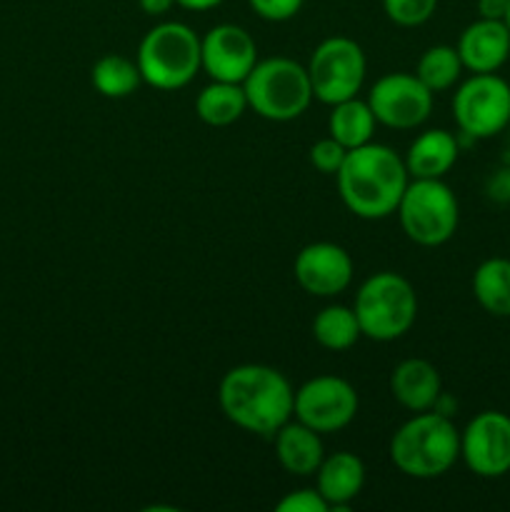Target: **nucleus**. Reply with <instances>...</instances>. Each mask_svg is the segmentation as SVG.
<instances>
[{
	"mask_svg": "<svg viewBox=\"0 0 510 512\" xmlns=\"http://www.w3.org/2000/svg\"><path fill=\"white\" fill-rule=\"evenodd\" d=\"M218 403L225 418L245 433L273 438L293 418L295 390L270 365H238L223 375Z\"/></svg>",
	"mask_w": 510,
	"mask_h": 512,
	"instance_id": "nucleus-1",
	"label": "nucleus"
},
{
	"mask_svg": "<svg viewBox=\"0 0 510 512\" xmlns=\"http://www.w3.org/2000/svg\"><path fill=\"white\" fill-rule=\"evenodd\" d=\"M335 178L345 208L363 220H383L393 215L410 183L405 160L380 143L348 150Z\"/></svg>",
	"mask_w": 510,
	"mask_h": 512,
	"instance_id": "nucleus-2",
	"label": "nucleus"
},
{
	"mask_svg": "<svg viewBox=\"0 0 510 512\" xmlns=\"http://www.w3.org/2000/svg\"><path fill=\"white\" fill-rule=\"evenodd\" d=\"M460 458V430L450 415L438 410L415 413L395 430L390 440V460L403 475L433 480L448 473Z\"/></svg>",
	"mask_w": 510,
	"mask_h": 512,
	"instance_id": "nucleus-3",
	"label": "nucleus"
},
{
	"mask_svg": "<svg viewBox=\"0 0 510 512\" xmlns=\"http://www.w3.org/2000/svg\"><path fill=\"white\" fill-rule=\"evenodd\" d=\"M353 310L363 338L390 343L413 328L418 318V295L408 278L383 270L360 285Z\"/></svg>",
	"mask_w": 510,
	"mask_h": 512,
	"instance_id": "nucleus-4",
	"label": "nucleus"
},
{
	"mask_svg": "<svg viewBox=\"0 0 510 512\" xmlns=\"http://www.w3.org/2000/svg\"><path fill=\"white\" fill-rule=\"evenodd\" d=\"M143 83L158 90H180L195 78L200 65V38L185 23H160L143 35L138 48Z\"/></svg>",
	"mask_w": 510,
	"mask_h": 512,
	"instance_id": "nucleus-5",
	"label": "nucleus"
},
{
	"mask_svg": "<svg viewBox=\"0 0 510 512\" xmlns=\"http://www.w3.org/2000/svg\"><path fill=\"white\" fill-rule=\"evenodd\" d=\"M248 108L273 123L300 118L313 103L308 68L290 58L258 60L243 80Z\"/></svg>",
	"mask_w": 510,
	"mask_h": 512,
	"instance_id": "nucleus-6",
	"label": "nucleus"
},
{
	"mask_svg": "<svg viewBox=\"0 0 510 512\" xmlns=\"http://www.w3.org/2000/svg\"><path fill=\"white\" fill-rule=\"evenodd\" d=\"M398 220L408 240L423 248L448 243L460 223L458 198L443 178H413L398 203Z\"/></svg>",
	"mask_w": 510,
	"mask_h": 512,
	"instance_id": "nucleus-7",
	"label": "nucleus"
},
{
	"mask_svg": "<svg viewBox=\"0 0 510 512\" xmlns=\"http://www.w3.org/2000/svg\"><path fill=\"white\" fill-rule=\"evenodd\" d=\"M453 118L468 140H485L510 125V83L498 73H473L453 95Z\"/></svg>",
	"mask_w": 510,
	"mask_h": 512,
	"instance_id": "nucleus-8",
	"label": "nucleus"
},
{
	"mask_svg": "<svg viewBox=\"0 0 510 512\" xmlns=\"http://www.w3.org/2000/svg\"><path fill=\"white\" fill-rule=\"evenodd\" d=\"M365 53L353 38L333 35L313 50L308 63V78L313 85V98L335 105L340 100L355 98L365 80Z\"/></svg>",
	"mask_w": 510,
	"mask_h": 512,
	"instance_id": "nucleus-9",
	"label": "nucleus"
},
{
	"mask_svg": "<svg viewBox=\"0 0 510 512\" xmlns=\"http://www.w3.org/2000/svg\"><path fill=\"white\" fill-rule=\"evenodd\" d=\"M358 393L353 385L338 375H318L295 390L293 418L328 435L348 428L358 415Z\"/></svg>",
	"mask_w": 510,
	"mask_h": 512,
	"instance_id": "nucleus-10",
	"label": "nucleus"
},
{
	"mask_svg": "<svg viewBox=\"0 0 510 512\" xmlns=\"http://www.w3.org/2000/svg\"><path fill=\"white\" fill-rule=\"evenodd\" d=\"M433 90L415 73H388L375 80L368 93V105L375 120L385 128L410 130L423 125L433 113Z\"/></svg>",
	"mask_w": 510,
	"mask_h": 512,
	"instance_id": "nucleus-11",
	"label": "nucleus"
},
{
	"mask_svg": "<svg viewBox=\"0 0 510 512\" xmlns=\"http://www.w3.org/2000/svg\"><path fill=\"white\" fill-rule=\"evenodd\" d=\"M460 458L478 478H503L510 473V415L483 410L460 433Z\"/></svg>",
	"mask_w": 510,
	"mask_h": 512,
	"instance_id": "nucleus-12",
	"label": "nucleus"
},
{
	"mask_svg": "<svg viewBox=\"0 0 510 512\" xmlns=\"http://www.w3.org/2000/svg\"><path fill=\"white\" fill-rule=\"evenodd\" d=\"M255 63H258V45L253 35L240 25H215L200 38V65L210 80L243 83Z\"/></svg>",
	"mask_w": 510,
	"mask_h": 512,
	"instance_id": "nucleus-13",
	"label": "nucleus"
},
{
	"mask_svg": "<svg viewBox=\"0 0 510 512\" xmlns=\"http://www.w3.org/2000/svg\"><path fill=\"white\" fill-rule=\"evenodd\" d=\"M295 280L315 298H335L353 280V260L348 250L335 243H310L295 255Z\"/></svg>",
	"mask_w": 510,
	"mask_h": 512,
	"instance_id": "nucleus-14",
	"label": "nucleus"
},
{
	"mask_svg": "<svg viewBox=\"0 0 510 512\" xmlns=\"http://www.w3.org/2000/svg\"><path fill=\"white\" fill-rule=\"evenodd\" d=\"M455 48L470 73H498L510 58V28L505 20L478 18L460 33Z\"/></svg>",
	"mask_w": 510,
	"mask_h": 512,
	"instance_id": "nucleus-15",
	"label": "nucleus"
},
{
	"mask_svg": "<svg viewBox=\"0 0 510 512\" xmlns=\"http://www.w3.org/2000/svg\"><path fill=\"white\" fill-rule=\"evenodd\" d=\"M390 393L410 413L433 410L443 395L438 368L423 358L403 360L390 373Z\"/></svg>",
	"mask_w": 510,
	"mask_h": 512,
	"instance_id": "nucleus-16",
	"label": "nucleus"
},
{
	"mask_svg": "<svg viewBox=\"0 0 510 512\" xmlns=\"http://www.w3.org/2000/svg\"><path fill=\"white\" fill-rule=\"evenodd\" d=\"M275 440V458H278L280 468L285 473L295 475V478H310L318 473L320 463H323V440L320 433L308 428L300 420H288L278 433L273 435Z\"/></svg>",
	"mask_w": 510,
	"mask_h": 512,
	"instance_id": "nucleus-17",
	"label": "nucleus"
},
{
	"mask_svg": "<svg viewBox=\"0 0 510 512\" xmlns=\"http://www.w3.org/2000/svg\"><path fill=\"white\" fill-rule=\"evenodd\" d=\"M318 493L323 495L330 510H343L353 503L365 485V465L355 453L325 455L318 473Z\"/></svg>",
	"mask_w": 510,
	"mask_h": 512,
	"instance_id": "nucleus-18",
	"label": "nucleus"
},
{
	"mask_svg": "<svg viewBox=\"0 0 510 512\" xmlns=\"http://www.w3.org/2000/svg\"><path fill=\"white\" fill-rule=\"evenodd\" d=\"M460 155V143L448 130H425L410 143L405 168L410 178H443Z\"/></svg>",
	"mask_w": 510,
	"mask_h": 512,
	"instance_id": "nucleus-19",
	"label": "nucleus"
},
{
	"mask_svg": "<svg viewBox=\"0 0 510 512\" xmlns=\"http://www.w3.org/2000/svg\"><path fill=\"white\" fill-rule=\"evenodd\" d=\"M245 108H248V98H245L243 83L213 80L195 98V113L205 125H213V128L233 125L235 120L243 118Z\"/></svg>",
	"mask_w": 510,
	"mask_h": 512,
	"instance_id": "nucleus-20",
	"label": "nucleus"
},
{
	"mask_svg": "<svg viewBox=\"0 0 510 512\" xmlns=\"http://www.w3.org/2000/svg\"><path fill=\"white\" fill-rule=\"evenodd\" d=\"M375 123L378 120H375L368 100H358V95H355V98L340 100V103L333 105V113L328 118V133L345 150H353L370 143Z\"/></svg>",
	"mask_w": 510,
	"mask_h": 512,
	"instance_id": "nucleus-21",
	"label": "nucleus"
},
{
	"mask_svg": "<svg viewBox=\"0 0 510 512\" xmlns=\"http://www.w3.org/2000/svg\"><path fill=\"white\" fill-rule=\"evenodd\" d=\"M473 295L493 318H510V260H483L473 273Z\"/></svg>",
	"mask_w": 510,
	"mask_h": 512,
	"instance_id": "nucleus-22",
	"label": "nucleus"
},
{
	"mask_svg": "<svg viewBox=\"0 0 510 512\" xmlns=\"http://www.w3.org/2000/svg\"><path fill=\"white\" fill-rule=\"evenodd\" d=\"M313 338L320 348L333 350V353L353 348L363 338L355 310L345 308V305H328V308H323L313 320Z\"/></svg>",
	"mask_w": 510,
	"mask_h": 512,
	"instance_id": "nucleus-23",
	"label": "nucleus"
},
{
	"mask_svg": "<svg viewBox=\"0 0 510 512\" xmlns=\"http://www.w3.org/2000/svg\"><path fill=\"white\" fill-rule=\"evenodd\" d=\"M95 90L105 98H128L138 90V85L143 83V75H140L138 63H133L130 58L118 53L103 55L98 63L93 65V73H90Z\"/></svg>",
	"mask_w": 510,
	"mask_h": 512,
	"instance_id": "nucleus-24",
	"label": "nucleus"
},
{
	"mask_svg": "<svg viewBox=\"0 0 510 512\" xmlns=\"http://www.w3.org/2000/svg\"><path fill=\"white\" fill-rule=\"evenodd\" d=\"M415 75L433 93L453 88L460 75H463V60H460L458 48H453V45H433V48H428L420 55Z\"/></svg>",
	"mask_w": 510,
	"mask_h": 512,
	"instance_id": "nucleus-25",
	"label": "nucleus"
},
{
	"mask_svg": "<svg viewBox=\"0 0 510 512\" xmlns=\"http://www.w3.org/2000/svg\"><path fill=\"white\" fill-rule=\"evenodd\" d=\"M383 10L400 28H418L433 18L438 0H383Z\"/></svg>",
	"mask_w": 510,
	"mask_h": 512,
	"instance_id": "nucleus-26",
	"label": "nucleus"
},
{
	"mask_svg": "<svg viewBox=\"0 0 510 512\" xmlns=\"http://www.w3.org/2000/svg\"><path fill=\"white\" fill-rule=\"evenodd\" d=\"M345 155H348V150L328 135V138L318 140V143L310 148V163H313V168L320 170V173L338 175V170L343 168L345 163Z\"/></svg>",
	"mask_w": 510,
	"mask_h": 512,
	"instance_id": "nucleus-27",
	"label": "nucleus"
},
{
	"mask_svg": "<svg viewBox=\"0 0 510 512\" xmlns=\"http://www.w3.org/2000/svg\"><path fill=\"white\" fill-rule=\"evenodd\" d=\"M275 510L278 512H328L330 505L325 503V498L318 493V488H303L285 495V498L275 505Z\"/></svg>",
	"mask_w": 510,
	"mask_h": 512,
	"instance_id": "nucleus-28",
	"label": "nucleus"
},
{
	"mask_svg": "<svg viewBox=\"0 0 510 512\" xmlns=\"http://www.w3.org/2000/svg\"><path fill=\"white\" fill-rule=\"evenodd\" d=\"M303 3L305 0H248L253 13L268 23H285V20L295 18Z\"/></svg>",
	"mask_w": 510,
	"mask_h": 512,
	"instance_id": "nucleus-29",
	"label": "nucleus"
},
{
	"mask_svg": "<svg viewBox=\"0 0 510 512\" xmlns=\"http://www.w3.org/2000/svg\"><path fill=\"white\" fill-rule=\"evenodd\" d=\"M485 193H488V198L495 200V203H510V165H503V168H498L490 175L488 183H485Z\"/></svg>",
	"mask_w": 510,
	"mask_h": 512,
	"instance_id": "nucleus-30",
	"label": "nucleus"
},
{
	"mask_svg": "<svg viewBox=\"0 0 510 512\" xmlns=\"http://www.w3.org/2000/svg\"><path fill=\"white\" fill-rule=\"evenodd\" d=\"M508 0H478V15L488 20H505Z\"/></svg>",
	"mask_w": 510,
	"mask_h": 512,
	"instance_id": "nucleus-31",
	"label": "nucleus"
},
{
	"mask_svg": "<svg viewBox=\"0 0 510 512\" xmlns=\"http://www.w3.org/2000/svg\"><path fill=\"white\" fill-rule=\"evenodd\" d=\"M138 5L145 15H153V18H158V15H165L170 8H173L175 0H138Z\"/></svg>",
	"mask_w": 510,
	"mask_h": 512,
	"instance_id": "nucleus-32",
	"label": "nucleus"
},
{
	"mask_svg": "<svg viewBox=\"0 0 510 512\" xmlns=\"http://www.w3.org/2000/svg\"><path fill=\"white\" fill-rule=\"evenodd\" d=\"M220 3L223 0H175V5H180L185 10H193V13H205V10L218 8Z\"/></svg>",
	"mask_w": 510,
	"mask_h": 512,
	"instance_id": "nucleus-33",
	"label": "nucleus"
},
{
	"mask_svg": "<svg viewBox=\"0 0 510 512\" xmlns=\"http://www.w3.org/2000/svg\"><path fill=\"white\" fill-rule=\"evenodd\" d=\"M505 25L510 28V0H508V13H505Z\"/></svg>",
	"mask_w": 510,
	"mask_h": 512,
	"instance_id": "nucleus-34",
	"label": "nucleus"
}]
</instances>
